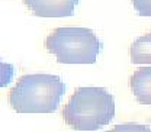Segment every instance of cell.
Listing matches in <instances>:
<instances>
[{"instance_id":"obj_9","label":"cell","mask_w":151,"mask_h":132,"mask_svg":"<svg viewBox=\"0 0 151 132\" xmlns=\"http://www.w3.org/2000/svg\"><path fill=\"white\" fill-rule=\"evenodd\" d=\"M132 6L139 16L151 18V0H132Z\"/></svg>"},{"instance_id":"obj_6","label":"cell","mask_w":151,"mask_h":132,"mask_svg":"<svg viewBox=\"0 0 151 132\" xmlns=\"http://www.w3.org/2000/svg\"><path fill=\"white\" fill-rule=\"evenodd\" d=\"M132 64H147L151 65V32L138 37L129 48Z\"/></svg>"},{"instance_id":"obj_7","label":"cell","mask_w":151,"mask_h":132,"mask_svg":"<svg viewBox=\"0 0 151 132\" xmlns=\"http://www.w3.org/2000/svg\"><path fill=\"white\" fill-rule=\"evenodd\" d=\"M106 132H151V128L148 125H144V123L127 122V123L116 125L111 131H106Z\"/></svg>"},{"instance_id":"obj_5","label":"cell","mask_w":151,"mask_h":132,"mask_svg":"<svg viewBox=\"0 0 151 132\" xmlns=\"http://www.w3.org/2000/svg\"><path fill=\"white\" fill-rule=\"evenodd\" d=\"M129 86L137 102L141 105H151V67H141L134 71Z\"/></svg>"},{"instance_id":"obj_1","label":"cell","mask_w":151,"mask_h":132,"mask_svg":"<svg viewBox=\"0 0 151 132\" xmlns=\"http://www.w3.org/2000/svg\"><path fill=\"white\" fill-rule=\"evenodd\" d=\"M61 113L74 131H97L115 118V99L105 87H78Z\"/></svg>"},{"instance_id":"obj_8","label":"cell","mask_w":151,"mask_h":132,"mask_svg":"<svg viewBox=\"0 0 151 132\" xmlns=\"http://www.w3.org/2000/svg\"><path fill=\"white\" fill-rule=\"evenodd\" d=\"M13 77H15V67L12 64L3 62L0 58V89L9 86L12 83Z\"/></svg>"},{"instance_id":"obj_3","label":"cell","mask_w":151,"mask_h":132,"mask_svg":"<svg viewBox=\"0 0 151 132\" xmlns=\"http://www.w3.org/2000/svg\"><path fill=\"white\" fill-rule=\"evenodd\" d=\"M45 48L60 64H94L102 42L89 28H57L47 37Z\"/></svg>"},{"instance_id":"obj_2","label":"cell","mask_w":151,"mask_h":132,"mask_svg":"<svg viewBox=\"0 0 151 132\" xmlns=\"http://www.w3.org/2000/svg\"><path fill=\"white\" fill-rule=\"evenodd\" d=\"M65 93V83L52 74L22 75L9 92V105L16 113H52Z\"/></svg>"},{"instance_id":"obj_4","label":"cell","mask_w":151,"mask_h":132,"mask_svg":"<svg viewBox=\"0 0 151 132\" xmlns=\"http://www.w3.org/2000/svg\"><path fill=\"white\" fill-rule=\"evenodd\" d=\"M32 15L38 18L73 16L80 0H22Z\"/></svg>"}]
</instances>
